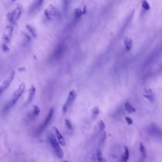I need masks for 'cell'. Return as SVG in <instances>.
Segmentation results:
<instances>
[{
    "label": "cell",
    "mask_w": 162,
    "mask_h": 162,
    "mask_svg": "<svg viewBox=\"0 0 162 162\" xmlns=\"http://www.w3.org/2000/svg\"><path fill=\"white\" fill-rule=\"evenodd\" d=\"M48 138L49 143L54 149L56 156L59 158L62 159L64 156L63 151L55 136L51 133H49L48 134Z\"/></svg>",
    "instance_id": "cell-1"
},
{
    "label": "cell",
    "mask_w": 162,
    "mask_h": 162,
    "mask_svg": "<svg viewBox=\"0 0 162 162\" xmlns=\"http://www.w3.org/2000/svg\"><path fill=\"white\" fill-rule=\"evenodd\" d=\"M25 85L24 82L21 83L19 85L18 88L15 91L13 94V97L12 100L9 102L8 104L11 107L13 106L17 102L20 97L24 92L25 88Z\"/></svg>",
    "instance_id": "cell-2"
},
{
    "label": "cell",
    "mask_w": 162,
    "mask_h": 162,
    "mask_svg": "<svg viewBox=\"0 0 162 162\" xmlns=\"http://www.w3.org/2000/svg\"><path fill=\"white\" fill-rule=\"evenodd\" d=\"M54 108L53 107L50 109L49 113H48V115L46 117L44 122L41 125V126L39 127L38 131H37V135H40L42 132L44 130L48 124L50 122L52 118L53 113H54Z\"/></svg>",
    "instance_id": "cell-3"
},
{
    "label": "cell",
    "mask_w": 162,
    "mask_h": 162,
    "mask_svg": "<svg viewBox=\"0 0 162 162\" xmlns=\"http://www.w3.org/2000/svg\"><path fill=\"white\" fill-rule=\"evenodd\" d=\"M76 97V92L74 90H72L69 92L68 99L62 108V111L64 113H65L67 112L68 107L71 105L73 102Z\"/></svg>",
    "instance_id": "cell-4"
},
{
    "label": "cell",
    "mask_w": 162,
    "mask_h": 162,
    "mask_svg": "<svg viewBox=\"0 0 162 162\" xmlns=\"http://www.w3.org/2000/svg\"><path fill=\"white\" fill-rule=\"evenodd\" d=\"M15 73L14 71H12L11 75L7 79L5 80L3 82L2 84L0 87V94L3 91L6 89L11 84V82L14 79Z\"/></svg>",
    "instance_id": "cell-5"
},
{
    "label": "cell",
    "mask_w": 162,
    "mask_h": 162,
    "mask_svg": "<svg viewBox=\"0 0 162 162\" xmlns=\"http://www.w3.org/2000/svg\"><path fill=\"white\" fill-rule=\"evenodd\" d=\"M53 129L59 143L62 146H65L66 145L65 141L58 129L55 126L53 127Z\"/></svg>",
    "instance_id": "cell-6"
},
{
    "label": "cell",
    "mask_w": 162,
    "mask_h": 162,
    "mask_svg": "<svg viewBox=\"0 0 162 162\" xmlns=\"http://www.w3.org/2000/svg\"><path fill=\"white\" fill-rule=\"evenodd\" d=\"M36 92V88L35 86L33 85H31L29 90L28 99L27 103H29L31 102L32 99H33L34 95L35 94Z\"/></svg>",
    "instance_id": "cell-7"
},
{
    "label": "cell",
    "mask_w": 162,
    "mask_h": 162,
    "mask_svg": "<svg viewBox=\"0 0 162 162\" xmlns=\"http://www.w3.org/2000/svg\"><path fill=\"white\" fill-rule=\"evenodd\" d=\"M103 158L101 151L99 149H97L95 152V156L93 157V160L95 161L97 160L99 162H101Z\"/></svg>",
    "instance_id": "cell-8"
},
{
    "label": "cell",
    "mask_w": 162,
    "mask_h": 162,
    "mask_svg": "<svg viewBox=\"0 0 162 162\" xmlns=\"http://www.w3.org/2000/svg\"><path fill=\"white\" fill-rule=\"evenodd\" d=\"M125 150L124 155L122 156V162H127L129 159V149L126 146L124 147Z\"/></svg>",
    "instance_id": "cell-9"
},
{
    "label": "cell",
    "mask_w": 162,
    "mask_h": 162,
    "mask_svg": "<svg viewBox=\"0 0 162 162\" xmlns=\"http://www.w3.org/2000/svg\"><path fill=\"white\" fill-rule=\"evenodd\" d=\"M124 43L127 49L128 50H129L131 48L132 46V40L130 38H126L124 40Z\"/></svg>",
    "instance_id": "cell-10"
},
{
    "label": "cell",
    "mask_w": 162,
    "mask_h": 162,
    "mask_svg": "<svg viewBox=\"0 0 162 162\" xmlns=\"http://www.w3.org/2000/svg\"><path fill=\"white\" fill-rule=\"evenodd\" d=\"M125 107L126 110L129 114H131L136 112V110L129 103H126L125 105Z\"/></svg>",
    "instance_id": "cell-11"
},
{
    "label": "cell",
    "mask_w": 162,
    "mask_h": 162,
    "mask_svg": "<svg viewBox=\"0 0 162 162\" xmlns=\"http://www.w3.org/2000/svg\"><path fill=\"white\" fill-rule=\"evenodd\" d=\"M146 95H144V96L145 98H147L149 100L152 101L153 100V95L151 89H149V90L145 91Z\"/></svg>",
    "instance_id": "cell-12"
},
{
    "label": "cell",
    "mask_w": 162,
    "mask_h": 162,
    "mask_svg": "<svg viewBox=\"0 0 162 162\" xmlns=\"http://www.w3.org/2000/svg\"><path fill=\"white\" fill-rule=\"evenodd\" d=\"M99 131L102 132L105 128V125L103 122L102 120H100L98 122Z\"/></svg>",
    "instance_id": "cell-13"
},
{
    "label": "cell",
    "mask_w": 162,
    "mask_h": 162,
    "mask_svg": "<svg viewBox=\"0 0 162 162\" xmlns=\"http://www.w3.org/2000/svg\"><path fill=\"white\" fill-rule=\"evenodd\" d=\"M33 107L34 110L33 115L35 116H37L40 113V109L38 107V106L36 105H33Z\"/></svg>",
    "instance_id": "cell-14"
},
{
    "label": "cell",
    "mask_w": 162,
    "mask_h": 162,
    "mask_svg": "<svg viewBox=\"0 0 162 162\" xmlns=\"http://www.w3.org/2000/svg\"><path fill=\"white\" fill-rule=\"evenodd\" d=\"M140 149L142 154L143 157H145L146 155V151L143 143H141L140 144Z\"/></svg>",
    "instance_id": "cell-15"
},
{
    "label": "cell",
    "mask_w": 162,
    "mask_h": 162,
    "mask_svg": "<svg viewBox=\"0 0 162 162\" xmlns=\"http://www.w3.org/2000/svg\"><path fill=\"white\" fill-rule=\"evenodd\" d=\"M142 6L143 8L145 10H149L150 8V5L146 1L143 0V1Z\"/></svg>",
    "instance_id": "cell-16"
},
{
    "label": "cell",
    "mask_w": 162,
    "mask_h": 162,
    "mask_svg": "<svg viewBox=\"0 0 162 162\" xmlns=\"http://www.w3.org/2000/svg\"><path fill=\"white\" fill-rule=\"evenodd\" d=\"M106 132L104 131L102 134L100 136V141L102 143H103L105 142L106 139Z\"/></svg>",
    "instance_id": "cell-17"
},
{
    "label": "cell",
    "mask_w": 162,
    "mask_h": 162,
    "mask_svg": "<svg viewBox=\"0 0 162 162\" xmlns=\"http://www.w3.org/2000/svg\"><path fill=\"white\" fill-rule=\"evenodd\" d=\"M65 122L66 125L68 129H72V126L69 120H68V119H65Z\"/></svg>",
    "instance_id": "cell-18"
},
{
    "label": "cell",
    "mask_w": 162,
    "mask_h": 162,
    "mask_svg": "<svg viewBox=\"0 0 162 162\" xmlns=\"http://www.w3.org/2000/svg\"><path fill=\"white\" fill-rule=\"evenodd\" d=\"M83 14V12L81 11L80 9L77 8L76 11V16L78 18L80 17L82 14Z\"/></svg>",
    "instance_id": "cell-19"
},
{
    "label": "cell",
    "mask_w": 162,
    "mask_h": 162,
    "mask_svg": "<svg viewBox=\"0 0 162 162\" xmlns=\"http://www.w3.org/2000/svg\"><path fill=\"white\" fill-rule=\"evenodd\" d=\"M93 112L95 115H97L99 113V109L98 107H95L93 110Z\"/></svg>",
    "instance_id": "cell-20"
},
{
    "label": "cell",
    "mask_w": 162,
    "mask_h": 162,
    "mask_svg": "<svg viewBox=\"0 0 162 162\" xmlns=\"http://www.w3.org/2000/svg\"><path fill=\"white\" fill-rule=\"evenodd\" d=\"M125 119L129 125L131 124L132 123V120L129 117H125Z\"/></svg>",
    "instance_id": "cell-21"
},
{
    "label": "cell",
    "mask_w": 162,
    "mask_h": 162,
    "mask_svg": "<svg viewBox=\"0 0 162 162\" xmlns=\"http://www.w3.org/2000/svg\"><path fill=\"white\" fill-rule=\"evenodd\" d=\"M27 28L29 30H30L29 31H30V32H31V33H32V34H33V35H35V34L34 32H33V30H32V29L30 27V26H27Z\"/></svg>",
    "instance_id": "cell-22"
},
{
    "label": "cell",
    "mask_w": 162,
    "mask_h": 162,
    "mask_svg": "<svg viewBox=\"0 0 162 162\" xmlns=\"http://www.w3.org/2000/svg\"><path fill=\"white\" fill-rule=\"evenodd\" d=\"M18 70H19V71H23L25 70V68H19V69H18Z\"/></svg>",
    "instance_id": "cell-23"
},
{
    "label": "cell",
    "mask_w": 162,
    "mask_h": 162,
    "mask_svg": "<svg viewBox=\"0 0 162 162\" xmlns=\"http://www.w3.org/2000/svg\"><path fill=\"white\" fill-rule=\"evenodd\" d=\"M101 162H106V160L105 158H103L102 161Z\"/></svg>",
    "instance_id": "cell-24"
},
{
    "label": "cell",
    "mask_w": 162,
    "mask_h": 162,
    "mask_svg": "<svg viewBox=\"0 0 162 162\" xmlns=\"http://www.w3.org/2000/svg\"><path fill=\"white\" fill-rule=\"evenodd\" d=\"M67 162V161H65V162Z\"/></svg>",
    "instance_id": "cell-25"
}]
</instances>
